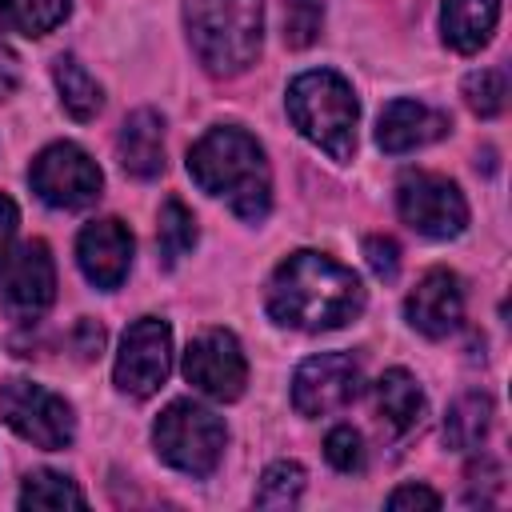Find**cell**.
<instances>
[{
  "instance_id": "1",
  "label": "cell",
  "mask_w": 512,
  "mask_h": 512,
  "mask_svg": "<svg viewBox=\"0 0 512 512\" xmlns=\"http://www.w3.org/2000/svg\"><path fill=\"white\" fill-rule=\"evenodd\" d=\"M364 308L360 276L324 252H292L268 280V316L296 332H332Z\"/></svg>"
},
{
  "instance_id": "2",
  "label": "cell",
  "mask_w": 512,
  "mask_h": 512,
  "mask_svg": "<svg viewBox=\"0 0 512 512\" xmlns=\"http://www.w3.org/2000/svg\"><path fill=\"white\" fill-rule=\"evenodd\" d=\"M188 176L248 224L264 220L272 208V168L264 148L236 124L208 128L188 148Z\"/></svg>"
},
{
  "instance_id": "3",
  "label": "cell",
  "mask_w": 512,
  "mask_h": 512,
  "mask_svg": "<svg viewBox=\"0 0 512 512\" xmlns=\"http://www.w3.org/2000/svg\"><path fill=\"white\" fill-rule=\"evenodd\" d=\"M184 28L196 60L212 76H236L260 56L264 4L260 0H184Z\"/></svg>"
},
{
  "instance_id": "4",
  "label": "cell",
  "mask_w": 512,
  "mask_h": 512,
  "mask_svg": "<svg viewBox=\"0 0 512 512\" xmlns=\"http://www.w3.org/2000/svg\"><path fill=\"white\" fill-rule=\"evenodd\" d=\"M288 116L300 128L304 140H312L320 152H328L332 160L348 164L356 152V120H360V104L352 84L332 72V68H312L300 72L288 84Z\"/></svg>"
},
{
  "instance_id": "5",
  "label": "cell",
  "mask_w": 512,
  "mask_h": 512,
  "mask_svg": "<svg viewBox=\"0 0 512 512\" xmlns=\"http://www.w3.org/2000/svg\"><path fill=\"white\" fill-rule=\"evenodd\" d=\"M224 440H228L224 420L196 400H172L156 416V428H152V444H156L160 460L188 476L216 472V464L224 456Z\"/></svg>"
},
{
  "instance_id": "6",
  "label": "cell",
  "mask_w": 512,
  "mask_h": 512,
  "mask_svg": "<svg viewBox=\"0 0 512 512\" xmlns=\"http://www.w3.org/2000/svg\"><path fill=\"white\" fill-rule=\"evenodd\" d=\"M0 416L20 440H28L44 452L68 448L76 436V416H72L68 400L48 392L44 384H32L20 376L0 384Z\"/></svg>"
},
{
  "instance_id": "7",
  "label": "cell",
  "mask_w": 512,
  "mask_h": 512,
  "mask_svg": "<svg viewBox=\"0 0 512 512\" xmlns=\"http://www.w3.org/2000/svg\"><path fill=\"white\" fill-rule=\"evenodd\" d=\"M396 208H400V220L412 232L428 236V240H452L468 224L464 192L448 176H436V172H408V176H400Z\"/></svg>"
},
{
  "instance_id": "8",
  "label": "cell",
  "mask_w": 512,
  "mask_h": 512,
  "mask_svg": "<svg viewBox=\"0 0 512 512\" xmlns=\"http://www.w3.org/2000/svg\"><path fill=\"white\" fill-rule=\"evenodd\" d=\"M28 184L32 192L48 204V208H88L96 204L100 188H104V176L96 168V160L76 148V144H48L32 168H28Z\"/></svg>"
},
{
  "instance_id": "9",
  "label": "cell",
  "mask_w": 512,
  "mask_h": 512,
  "mask_svg": "<svg viewBox=\"0 0 512 512\" xmlns=\"http://www.w3.org/2000/svg\"><path fill=\"white\" fill-rule=\"evenodd\" d=\"M56 300V264L44 240H24L0 260V304L12 320H40Z\"/></svg>"
},
{
  "instance_id": "10",
  "label": "cell",
  "mask_w": 512,
  "mask_h": 512,
  "mask_svg": "<svg viewBox=\"0 0 512 512\" xmlns=\"http://www.w3.org/2000/svg\"><path fill=\"white\" fill-rule=\"evenodd\" d=\"M172 372V328L156 316H140L136 324H128L120 352H116V388L144 400L152 392H160V384Z\"/></svg>"
},
{
  "instance_id": "11",
  "label": "cell",
  "mask_w": 512,
  "mask_h": 512,
  "mask_svg": "<svg viewBox=\"0 0 512 512\" xmlns=\"http://www.w3.org/2000/svg\"><path fill=\"white\" fill-rule=\"evenodd\" d=\"M184 376L212 400H240L248 384V360L240 352V340L228 328L200 332L184 352Z\"/></svg>"
},
{
  "instance_id": "12",
  "label": "cell",
  "mask_w": 512,
  "mask_h": 512,
  "mask_svg": "<svg viewBox=\"0 0 512 512\" xmlns=\"http://www.w3.org/2000/svg\"><path fill=\"white\" fill-rule=\"evenodd\" d=\"M364 376L348 352H320L308 356L292 376V404L300 416H328L356 400Z\"/></svg>"
},
{
  "instance_id": "13",
  "label": "cell",
  "mask_w": 512,
  "mask_h": 512,
  "mask_svg": "<svg viewBox=\"0 0 512 512\" xmlns=\"http://www.w3.org/2000/svg\"><path fill=\"white\" fill-rule=\"evenodd\" d=\"M404 316L428 340H444L448 332H456L460 320H464V288H460V276L448 272V268L424 272L420 284L404 300Z\"/></svg>"
},
{
  "instance_id": "14",
  "label": "cell",
  "mask_w": 512,
  "mask_h": 512,
  "mask_svg": "<svg viewBox=\"0 0 512 512\" xmlns=\"http://www.w3.org/2000/svg\"><path fill=\"white\" fill-rule=\"evenodd\" d=\"M76 260H80V272L88 276V284L112 292L124 284V276L132 268V232L112 216L92 220L76 236Z\"/></svg>"
},
{
  "instance_id": "15",
  "label": "cell",
  "mask_w": 512,
  "mask_h": 512,
  "mask_svg": "<svg viewBox=\"0 0 512 512\" xmlns=\"http://www.w3.org/2000/svg\"><path fill=\"white\" fill-rule=\"evenodd\" d=\"M448 132V116L420 104V100H392L384 112H380V124H376V144L384 152H412V148H424L432 140H440Z\"/></svg>"
},
{
  "instance_id": "16",
  "label": "cell",
  "mask_w": 512,
  "mask_h": 512,
  "mask_svg": "<svg viewBox=\"0 0 512 512\" xmlns=\"http://www.w3.org/2000/svg\"><path fill=\"white\" fill-rule=\"evenodd\" d=\"M116 156H120V168L136 180L160 176L164 172V116L152 108H136L116 136Z\"/></svg>"
},
{
  "instance_id": "17",
  "label": "cell",
  "mask_w": 512,
  "mask_h": 512,
  "mask_svg": "<svg viewBox=\"0 0 512 512\" xmlns=\"http://www.w3.org/2000/svg\"><path fill=\"white\" fill-rule=\"evenodd\" d=\"M372 412L380 420V428L388 436H404L420 424L424 416V392L416 384L412 372L404 368H388L376 384H372Z\"/></svg>"
},
{
  "instance_id": "18",
  "label": "cell",
  "mask_w": 512,
  "mask_h": 512,
  "mask_svg": "<svg viewBox=\"0 0 512 512\" xmlns=\"http://www.w3.org/2000/svg\"><path fill=\"white\" fill-rule=\"evenodd\" d=\"M500 20V0H444L440 28L444 44L456 52H480Z\"/></svg>"
},
{
  "instance_id": "19",
  "label": "cell",
  "mask_w": 512,
  "mask_h": 512,
  "mask_svg": "<svg viewBox=\"0 0 512 512\" xmlns=\"http://www.w3.org/2000/svg\"><path fill=\"white\" fill-rule=\"evenodd\" d=\"M488 428H492V396H484V392H464L448 408V416H444V440L456 452L480 448V440L488 436Z\"/></svg>"
},
{
  "instance_id": "20",
  "label": "cell",
  "mask_w": 512,
  "mask_h": 512,
  "mask_svg": "<svg viewBox=\"0 0 512 512\" xmlns=\"http://www.w3.org/2000/svg\"><path fill=\"white\" fill-rule=\"evenodd\" d=\"M52 76H56V88H60V104L68 108L72 120H92L100 112L104 92H100V84L88 76V68L76 56H56Z\"/></svg>"
},
{
  "instance_id": "21",
  "label": "cell",
  "mask_w": 512,
  "mask_h": 512,
  "mask_svg": "<svg viewBox=\"0 0 512 512\" xmlns=\"http://www.w3.org/2000/svg\"><path fill=\"white\" fill-rule=\"evenodd\" d=\"M72 0H0V24L20 36H44L68 16Z\"/></svg>"
},
{
  "instance_id": "22",
  "label": "cell",
  "mask_w": 512,
  "mask_h": 512,
  "mask_svg": "<svg viewBox=\"0 0 512 512\" xmlns=\"http://www.w3.org/2000/svg\"><path fill=\"white\" fill-rule=\"evenodd\" d=\"M192 244H196V220H192V212L180 200H164L160 228H156V248H160L164 268L180 264V256H188Z\"/></svg>"
},
{
  "instance_id": "23",
  "label": "cell",
  "mask_w": 512,
  "mask_h": 512,
  "mask_svg": "<svg viewBox=\"0 0 512 512\" xmlns=\"http://www.w3.org/2000/svg\"><path fill=\"white\" fill-rule=\"evenodd\" d=\"M20 508H84V492L64 472H32L20 488Z\"/></svg>"
},
{
  "instance_id": "24",
  "label": "cell",
  "mask_w": 512,
  "mask_h": 512,
  "mask_svg": "<svg viewBox=\"0 0 512 512\" xmlns=\"http://www.w3.org/2000/svg\"><path fill=\"white\" fill-rule=\"evenodd\" d=\"M304 492V468L296 460H276L264 468L260 484H256V508H292Z\"/></svg>"
},
{
  "instance_id": "25",
  "label": "cell",
  "mask_w": 512,
  "mask_h": 512,
  "mask_svg": "<svg viewBox=\"0 0 512 512\" xmlns=\"http://www.w3.org/2000/svg\"><path fill=\"white\" fill-rule=\"evenodd\" d=\"M508 100V76L500 68H480L464 76V104L476 116H500Z\"/></svg>"
},
{
  "instance_id": "26",
  "label": "cell",
  "mask_w": 512,
  "mask_h": 512,
  "mask_svg": "<svg viewBox=\"0 0 512 512\" xmlns=\"http://www.w3.org/2000/svg\"><path fill=\"white\" fill-rule=\"evenodd\" d=\"M324 4L320 0H284V44L288 48H308L320 32Z\"/></svg>"
},
{
  "instance_id": "27",
  "label": "cell",
  "mask_w": 512,
  "mask_h": 512,
  "mask_svg": "<svg viewBox=\"0 0 512 512\" xmlns=\"http://www.w3.org/2000/svg\"><path fill=\"white\" fill-rule=\"evenodd\" d=\"M324 456H328V464L336 472H360L364 468V440H360V432L348 428V424L332 428L328 440H324Z\"/></svg>"
},
{
  "instance_id": "28",
  "label": "cell",
  "mask_w": 512,
  "mask_h": 512,
  "mask_svg": "<svg viewBox=\"0 0 512 512\" xmlns=\"http://www.w3.org/2000/svg\"><path fill=\"white\" fill-rule=\"evenodd\" d=\"M364 256H368V268L380 276V280H392L400 272V248L392 236H368L364 240Z\"/></svg>"
},
{
  "instance_id": "29",
  "label": "cell",
  "mask_w": 512,
  "mask_h": 512,
  "mask_svg": "<svg viewBox=\"0 0 512 512\" xmlns=\"http://www.w3.org/2000/svg\"><path fill=\"white\" fill-rule=\"evenodd\" d=\"M388 508H440V496L424 484H400L392 496H388Z\"/></svg>"
},
{
  "instance_id": "30",
  "label": "cell",
  "mask_w": 512,
  "mask_h": 512,
  "mask_svg": "<svg viewBox=\"0 0 512 512\" xmlns=\"http://www.w3.org/2000/svg\"><path fill=\"white\" fill-rule=\"evenodd\" d=\"M100 348H104V328L96 320H80L76 324V352L84 360H92V356H100Z\"/></svg>"
},
{
  "instance_id": "31",
  "label": "cell",
  "mask_w": 512,
  "mask_h": 512,
  "mask_svg": "<svg viewBox=\"0 0 512 512\" xmlns=\"http://www.w3.org/2000/svg\"><path fill=\"white\" fill-rule=\"evenodd\" d=\"M16 224H20V212L8 196H0V260L12 252V236H16Z\"/></svg>"
},
{
  "instance_id": "32",
  "label": "cell",
  "mask_w": 512,
  "mask_h": 512,
  "mask_svg": "<svg viewBox=\"0 0 512 512\" xmlns=\"http://www.w3.org/2000/svg\"><path fill=\"white\" fill-rule=\"evenodd\" d=\"M16 84H20V60H16V52L8 44H0V100L12 96Z\"/></svg>"
}]
</instances>
